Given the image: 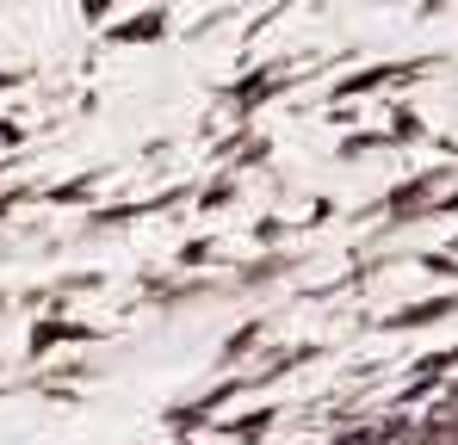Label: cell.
I'll list each match as a JSON object with an SVG mask.
<instances>
[{
    "mask_svg": "<svg viewBox=\"0 0 458 445\" xmlns=\"http://www.w3.org/2000/svg\"><path fill=\"white\" fill-rule=\"evenodd\" d=\"M335 445H409L403 433H347V440H335Z\"/></svg>",
    "mask_w": 458,
    "mask_h": 445,
    "instance_id": "obj_1",
    "label": "cell"
}]
</instances>
